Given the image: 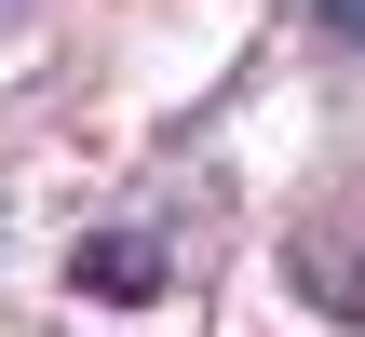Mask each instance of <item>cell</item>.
Segmentation results:
<instances>
[{
    "label": "cell",
    "mask_w": 365,
    "mask_h": 337,
    "mask_svg": "<svg viewBox=\"0 0 365 337\" xmlns=\"http://www.w3.org/2000/svg\"><path fill=\"white\" fill-rule=\"evenodd\" d=\"M0 27H14V0H0Z\"/></svg>",
    "instance_id": "obj_3"
},
{
    "label": "cell",
    "mask_w": 365,
    "mask_h": 337,
    "mask_svg": "<svg viewBox=\"0 0 365 337\" xmlns=\"http://www.w3.org/2000/svg\"><path fill=\"white\" fill-rule=\"evenodd\" d=\"M312 14H325V27H339V41H365V0H312Z\"/></svg>",
    "instance_id": "obj_2"
},
{
    "label": "cell",
    "mask_w": 365,
    "mask_h": 337,
    "mask_svg": "<svg viewBox=\"0 0 365 337\" xmlns=\"http://www.w3.org/2000/svg\"><path fill=\"white\" fill-rule=\"evenodd\" d=\"M81 284H95V297H135V284H163V257H149V243H95Z\"/></svg>",
    "instance_id": "obj_1"
}]
</instances>
